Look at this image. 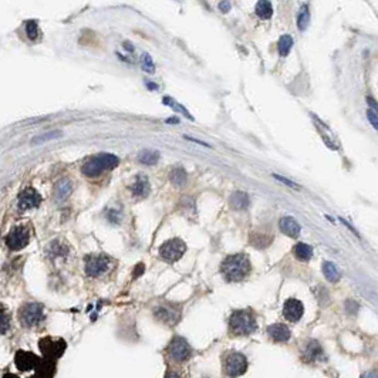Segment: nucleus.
Wrapping results in <instances>:
<instances>
[{"label": "nucleus", "mask_w": 378, "mask_h": 378, "mask_svg": "<svg viewBox=\"0 0 378 378\" xmlns=\"http://www.w3.org/2000/svg\"><path fill=\"white\" fill-rule=\"evenodd\" d=\"M258 329L256 317L250 310H235L229 317V331L232 336L245 337Z\"/></svg>", "instance_id": "obj_2"}, {"label": "nucleus", "mask_w": 378, "mask_h": 378, "mask_svg": "<svg viewBox=\"0 0 378 378\" xmlns=\"http://www.w3.org/2000/svg\"><path fill=\"white\" fill-rule=\"evenodd\" d=\"M169 357L177 362H184L192 357V347L184 337H174L168 346Z\"/></svg>", "instance_id": "obj_7"}, {"label": "nucleus", "mask_w": 378, "mask_h": 378, "mask_svg": "<svg viewBox=\"0 0 378 378\" xmlns=\"http://www.w3.org/2000/svg\"><path fill=\"white\" fill-rule=\"evenodd\" d=\"M146 86H148V87H149V89L157 90V84H151V83H148V84H146Z\"/></svg>", "instance_id": "obj_43"}, {"label": "nucleus", "mask_w": 378, "mask_h": 378, "mask_svg": "<svg viewBox=\"0 0 378 378\" xmlns=\"http://www.w3.org/2000/svg\"><path fill=\"white\" fill-rule=\"evenodd\" d=\"M256 15H258L260 19H263V20L270 19L272 15H273L272 3H270V2H266V0L258 2V5H256Z\"/></svg>", "instance_id": "obj_24"}, {"label": "nucleus", "mask_w": 378, "mask_h": 378, "mask_svg": "<svg viewBox=\"0 0 378 378\" xmlns=\"http://www.w3.org/2000/svg\"><path fill=\"white\" fill-rule=\"evenodd\" d=\"M165 378H182L178 372H175V371H168L167 374H165Z\"/></svg>", "instance_id": "obj_38"}, {"label": "nucleus", "mask_w": 378, "mask_h": 378, "mask_svg": "<svg viewBox=\"0 0 378 378\" xmlns=\"http://www.w3.org/2000/svg\"><path fill=\"white\" fill-rule=\"evenodd\" d=\"M61 135L60 131H51V132H47V134H43V135H39V137L33 138L32 144L33 145H40L46 141H50V139H54V138H58Z\"/></svg>", "instance_id": "obj_29"}, {"label": "nucleus", "mask_w": 378, "mask_h": 378, "mask_svg": "<svg viewBox=\"0 0 378 378\" xmlns=\"http://www.w3.org/2000/svg\"><path fill=\"white\" fill-rule=\"evenodd\" d=\"M162 101H164V104L169 105L171 108H174V110H177V111H181V113L184 114V115H186V117H188L189 120H193V117H192V115H191V114H189V111H188L186 108H184V107H182V105H181V104H178L177 101L171 100L169 97H165V98H164Z\"/></svg>", "instance_id": "obj_30"}, {"label": "nucleus", "mask_w": 378, "mask_h": 378, "mask_svg": "<svg viewBox=\"0 0 378 378\" xmlns=\"http://www.w3.org/2000/svg\"><path fill=\"white\" fill-rule=\"evenodd\" d=\"M186 139H189V141H192V142H196V144H201V145H203V146H210V145H209V144H206V142H203V141H199V139H195V138L186 137Z\"/></svg>", "instance_id": "obj_39"}, {"label": "nucleus", "mask_w": 378, "mask_h": 378, "mask_svg": "<svg viewBox=\"0 0 378 378\" xmlns=\"http://www.w3.org/2000/svg\"><path fill=\"white\" fill-rule=\"evenodd\" d=\"M367 101H370V104L372 105V108L375 110V107H377V105H375V103H374V100H372V98H367Z\"/></svg>", "instance_id": "obj_42"}, {"label": "nucleus", "mask_w": 378, "mask_h": 378, "mask_svg": "<svg viewBox=\"0 0 378 378\" xmlns=\"http://www.w3.org/2000/svg\"><path fill=\"white\" fill-rule=\"evenodd\" d=\"M19 319L20 323L26 327H33L44 319L43 306L39 303H27L19 310Z\"/></svg>", "instance_id": "obj_6"}, {"label": "nucleus", "mask_w": 378, "mask_h": 378, "mask_svg": "<svg viewBox=\"0 0 378 378\" xmlns=\"http://www.w3.org/2000/svg\"><path fill=\"white\" fill-rule=\"evenodd\" d=\"M361 378H377V374H375V371H368Z\"/></svg>", "instance_id": "obj_40"}, {"label": "nucleus", "mask_w": 378, "mask_h": 378, "mask_svg": "<svg viewBox=\"0 0 378 378\" xmlns=\"http://www.w3.org/2000/svg\"><path fill=\"white\" fill-rule=\"evenodd\" d=\"M10 327V319L6 314V312H3L0 309V333H6Z\"/></svg>", "instance_id": "obj_32"}, {"label": "nucleus", "mask_w": 378, "mask_h": 378, "mask_svg": "<svg viewBox=\"0 0 378 378\" xmlns=\"http://www.w3.org/2000/svg\"><path fill=\"white\" fill-rule=\"evenodd\" d=\"M167 122H174V124H178V122H179V120H178L177 117H175V118H168V120H167Z\"/></svg>", "instance_id": "obj_41"}, {"label": "nucleus", "mask_w": 378, "mask_h": 378, "mask_svg": "<svg viewBox=\"0 0 378 378\" xmlns=\"http://www.w3.org/2000/svg\"><path fill=\"white\" fill-rule=\"evenodd\" d=\"M169 179L175 185H184L186 182V179H188V175H186V172L182 168H174L171 171V174H169Z\"/></svg>", "instance_id": "obj_27"}, {"label": "nucleus", "mask_w": 378, "mask_h": 378, "mask_svg": "<svg viewBox=\"0 0 378 378\" xmlns=\"http://www.w3.org/2000/svg\"><path fill=\"white\" fill-rule=\"evenodd\" d=\"M305 314V306L303 303L297 300V298H289L284 301L283 306V316L286 320H289L291 323L298 322Z\"/></svg>", "instance_id": "obj_12"}, {"label": "nucleus", "mask_w": 378, "mask_h": 378, "mask_svg": "<svg viewBox=\"0 0 378 378\" xmlns=\"http://www.w3.org/2000/svg\"><path fill=\"white\" fill-rule=\"evenodd\" d=\"M40 351L44 354L47 360H56L60 358L65 351V341L63 338L44 337L40 340Z\"/></svg>", "instance_id": "obj_8"}, {"label": "nucleus", "mask_w": 378, "mask_h": 378, "mask_svg": "<svg viewBox=\"0 0 378 378\" xmlns=\"http://www.w3.org/2000/svg\"><path fill=\"white\" fill-rule=\"evenodd\" d=\"M144 269H145V266L142 265V263H139V265H137V267H135V273H134V277H138L139 274H142V272H144Z\"/></svg>", "instance_id": "obj_37"}, {"label": "nucleus", "mask_w": 378, "mask_h": 378, "mask_svg": "<svg viewBox=\"0 0 378 378\" xmlns=\"http://www.w3.org/2000/svg\"><path fill=\"white\" fill-rule=\"evenodd\" d=\"M294 255H296V258L300 259V260L307 262L309 259L313 256V249H312V246H309L307 243H297V245L294 246Z\"/></svg>", "instance_id": "obj_25"}, {"label": "nucleus", "mask_w": 378, "mask_h": 378, "mask_svg": "<svg viewBox=\"0 0 378 378\" xmlns=\"http://www.w3.org/2000/svg\"><path fill=\"white\" fill-rule=\"evenodd\" d=\"M30 378H37V377H36V375H34V377H30Z\"/></svg>", "instance_id": "obj_45"}, {"label": "nucleus", "mask_w": 378, "mask_h": 378, "mask_svg": "<svg viewBox=\"0 0 378 378\" xmlns=\"http://www.w3.org/2000/svg\"><path fill=\"white\" fill-rule=\"evenodd\" d=\"M17 368L22 371H30L36 368L40 362V358L36 354H33L30 351H17L16 358H15Z\"/></svg>", "instance_id": "obj_14"}, {"label": "nucleus", "mask_w": 378, "mask_h": 378, "mask_svg": "<svg viewBox=\"0 0 378 378\" xmlns=\"http://www.w3.org/2000/svg\"><path fill=\"white\" fill-rule=\"evenodd\" d=\"M291 47H293V39H291V36H287V34L282 36L279 43H277V48H279L280 56H287L290 53V50H291Z\"/></svg>", "instance_id": "obj_26"}, {"label": "nucleus", "mask_w": 378, "mask_h": 378, "mask_svg": "<svg viewBox=\"0 0 378 378\" xmlns=\"http://www.w3.org/2000/svg\"><path fill=\"white\" fill-rule=\"evenodd\" d=\"M367 117H368V120L371 121L372 127L377 128V114H375V111H374V110H368V111H367Z\"/></svg>", "instance_id": "obj_34"}, {"label": "nucleus", "mask_w": 378, "mask_h": 378, "mask_svg": "<svg viewBox=\"0 0 378 378\" xmlns=\"http://www.w3.org/2000/svg\"><path fill=\"white\" fill-rule=\"evenodd\" d=\"M30 241V234L27 231V228L23 225L15 226L6 238V245L12 250H22L27 246V243Z\"/></svg>", "instance_id": "obj_10"}, {"label": "nucleus", "mask_w": 378, "mask_h": 378, "mask_svg": "<svg viewBox=\"0 0 378 378\" xmlns=\"http://www.w3.org/2000/svg\"><path fill=\"white\" fill-rule=\"evenodd\" d=\"M229 203H231V206L236 210L246 209V208L249 206V196H248V193L245 192H235L234 195L231 196Z\"/></svg>", "instance_id": "obj_20"}, {"label": "nucleus", "mask_w": 378, "mask_h": 378, "mask_svg": "<svg viewBox=\"0 0 378 378\" xmlns=\"http://www.w3.org/2000/svg\"><path fill=\"white\" fill-rule=\"evenodd\" d=\"M129 189L132 191V193L135 196H139V198H145L148 193H149V181L145 175H138L134 181V184L129 186Z\"/></svg>", "instance_id": "obj_17"}, {"label": "nucleus", "mask_w": 378, "mask_h": 378, "mask_svg": "<svg viewBox=\"0 0 378 378\" xmlns=\"http://www.w3.org/2000/svg\"><path fill=\"white\" fill-rule=\"evenodd\" d=\"M40 202V193L37 192L36 189H33V188H26V189L22 191V193L19 195V208L22 210L36 208V206H39Z\"/></svg>", "instance_id": "obj_13"}, {"label": "nucleus", "mask_w": 378, "mask_h": 378, "mask_svg": "<svg viewBox=\"0 0 378 378\" xmlns=\"http://www.w3.org/2000/svg\"><path fill=\"white\" fill-rule=\"evenodd\" d=\"M305 357L309 362L320 361L324 357V350L323 347L317 343V341H309L306 350H305Z\"/></svg>", "instance_id": "obj_18"}, {"label": "nucleus", "mask_w": 378, "mask_h": 378, "mask_svg": "<svg viewBox=\"0 0 378 378\" xmlns=\"http://www.w3.org/2000/svg\"><path fill=\"white\" fill-rule=\"evenodd\" d=\"M186 252V243L179 238H174L169 239L164 245H161L160 248V255L161 258L168 262V263H175L179 259L184 256V253Z\"/></svg>", "instance_id": "obj_5"}, {"label": "nucleus", "mask_w": 378, "mask_h": 378, "mask_svg": "<svg viewBox=\"0 0 378 378\" xmlns=\"http://www.w3.org/2000/svg\"><path fill=\"white\" fill-rule=\"evenodd\" d=\"M273 178H274V179H277V181H280V182H283L284 185H289V186H291V188H297V185H296L294 182H291V181L286 179V178L280 177V175H276V174H274Z\"/></svg>", "instance_id": "obj_35"}, {"label": "nucleus", "mask_w": 378, "mask_h": 378, "mask_svg": "<svg viewBox=\"0 0 378 378\" xmlns=\"http://www.w3.org/2000/svg\"><path fill=\"white\" fill-rule=\"evenodd\" d=\"M219 9H220L223 13H228V12L231 10V3H229V2H220V3H219Z\"/></svg>", "instance_id": "obj_36"}, {"label": "nucleus", "mask_w": 378, "mask_h": 378, "mask_svg": "<svg viewBox=\"0 0 378 378\" xmlns=\"http://www.w3.org/2000/svg\"><path fill=\"white\" fill-rule=\"evenodd\" d=\"M5 378H19L17 375H15V374H6L5 375Z\"/></svg>", "instance_id": "obj_44"}, {"label": "nucleus", "mask_w": 378, "mask_h": 378, "mask_svg": "<svg viewBox=\"0 0 378 378\" xmlns=\"http://www.w3.org/2000/svg\"><path fill=\"white\" fill-rule=\"evenodd\" d=\"M110 265V259L105 255H91L86 260V272L91 277H97L107 272Z\"/></svg>", "instance_id": "obj_11"}, {"label": "nucleus", "mask_w": 378, "mask_h": 378, "mask_svg": "<svg viewBox=\"0 0 378 378\" xmlns=\"http://www.w3.org/2000/svg\"><path fill=\"white\" fill-rule=\"evenodd\" d=\"M160 160V153L154 149H142L138 154V161L144 165H155Z\"/></svg>", "instance_id": "obj_23"}, {"label": "nucleus", "mask_w": 378, "mask_h": 378, "mask_svg": "<svg viewBox=\"0 0 378 378\" xmlns=\"http://www.w3.org/2000/svg\"><path fill=\"white\" fill-rule=\"evenodd\" d=\"M72 185L70 182V179H61L57 182L56 188H54V195H56V199L58 201H63L65 199L70 193H71Z\"/></svg>", "instance_id": "obj_21"}, {"label": "nucleus", "mask_w": 378, "mask_h": 378, "mask_svg": "<svg viewBox=\"0 0 378 378\" xmlns=\"http://www.w3.org/2000/svg\"><path fill=\"white\" fill-rule=\"evenodd\" d=\"M26 32H27V36L30 40H36L39 37V26L36 22H27L26 23Z\"/></svg>", "instance_id": "obj_31"}, {"label": "nucleus", "mask_w": 378, "mask_h": 378, "mask_svg": "<svg viewBox=\"0 0 378 378\" xmlns=\"http://www.w3.org/2000/svg\"><path fill=\"white\" fill-rule=\"evenodd\" d=\"M223 370L228 377L238 378L248 370V358L239 351H228L223 357Z\"/></svg>", "instance_id": "obj_4"}, {"label": "nucleus", "mask_w": 378, "mask_h": 378, "mask_svg": "<svg viewBox=\"0 0 378 378\" xmlns=\"http://www.w3.org/2000/svg\"><path fill=\"white\" fill-rule=\"evenodd\" d=\"M154 314L164 324L172 326V324H177L179 322V319H181V309L177 305H174V303H164V305H160V306L155 307Z\"/></svg>", "instance_id": "obj_9"}, {"label": "nucleus", "mask_w": 378, "mask_h": 378, "mask_svg": "<svg viewBox=\"0 0 378 378\" xmlns=\"http://www.w3.org/2000/svg\"><path fill=\"white\" fill-rule=\"evenodd\" d=\"M309 22H310V12H309V9L305 5L303 8L300 9V12H298L297 15V27L300 30H306L307 26H309Z\"/></svg>", "instance_id": "obj_28"}, {"label": "nucleus", "mask_w": 378, "mask_h": 378, "mask_svg": "<svg viewBox=\"0 0 378 378\" xmlns=\"http://www.w3.org/2000/svg\"><path fill=\"white\" fill-rule=\"evenodd\" d=\"M120 164V160L113 154H100L91 157L83 164L81 172L89 178L100 177L105 171H111Z\"/></svg>", "instance_id": "obj_3"}, {"label": "nucleus", "mask_w": 378, "mask_h": 378, "mask_svg": "<svg viewBox=\"0 0 378 378\" xmlns=\"http://www.w3.org/2000/svg\"><path fill=\"white\" fill-rule=\"evenodd\" d=\"M142 68H144L145 71L146 72H154L155 71V67H154V63H153V58L149 57V54H142Z\"/></svg>", "instance_id": "obj_33"}, {"label": "nucleus", "mask_w": 378, "mask_h": 378, "mask_svg": "<svg viewBox=\"0 0 378 378\" xmlns=\"http://www.w3.org/2000/svg\"><path fill=\"white\" fill-rule=\"evenodd\" d=\"M279 226H280V231H282L283 234L286 235V236H290V238H297L298 235H300V231H301V228L296 222V219H293L291 216L282 217Z\"/></svg>", "instance_id": "obj_16"}, {"label": "nucleus", "mask_w": 378, "mask_h": 378, "mask_svg": "<svg viewBox=\"0 0 378 378\" xmlns=\"http://www.w3.org/2000/svg\"><path fill=\"white\" fill-rule=\"evenodd\" d=\"M267 334L276 343H287L290 337H291L290 329L286 324H282V323H276V324L269 326L267 327Z\"/></svg>", "instance_id": "obj_15"}, {"label": "nucleus", "mask_w": 378, "mask_h": 378, "mask_svg": "<svg viewBox=\"0 0 378 378\" xmlns=\"http://www.w3.org/2000/svg\"><path fill=\"white\" fill-rule=\"evenodd\" d=\"M323 273L326 276V279L331 283L338 282L340 277H341V273H340L338 267L334 263H331V262H324L323 263Z\"/></svg>", "instance_id": "obj_22"}, {"label": "nucleus", "mask_w": 378, "mask_h": 378, "mask_svg": "<svg viewBox=\"0 0 378 378\" xmlns=\"http://www.w3.org/2000/svg\"><path fill=\"white\" fill-rule=\"evenodd\" d=\"M56 374V364L54 360H43L36 367V377L37 378H53Z\"/></svg>", "instance_id": "obj_19"}, {"label": "nucleus", "mask_w": 378, "mask_h": 378, "mask_svg": "<svg viewBox=\"0 0 378 378\" xmlns=\"http://www.w3.org/2000/svg\"><path fill=\"white\" fill-rule=\"evenodd\" d=\"M250 260L246 255L238 253L226 258L220 265V272L228 282H242L250 273Z\"/></svg>", "instance_id": "obj_1"}]
</instances>
